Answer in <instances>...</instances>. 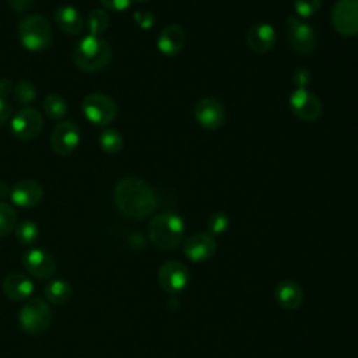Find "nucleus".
<instances>
[{
    "label": "nucleus",
    "mask_w": 358,
    "mask_h": 358,
    "mask_svg": "<svg viewBox=\"0 0 358 358\" xmlns=\"http://www.w3.org/2000/svg\"><path fill=\"white\" fill-rule=\"evenodd\" d=\"M185 234L182 218L175 213H159L148 224V238L159 249H176Z\"/></svg>",
    "instance_id": "2"
},
{
    "label": "nucleus",
    "mask_w": 358,
    "mask_h": 358,
    "mask_svg": "<svg viewBox=\"0 0 358 358\" xmlns=\"http://www.w3.org/2000/svg\"><path fill=\"white\" fill-rule=\"evenodd\" d=\"M81 109L84 116L96 126H108L115 120L117 113L115 101L101 92L88 94L81 102Z\"/></svg>",
    "instance_id": "6"
},
{
    "label": "nucleus",
    "mask_w": 358,
    "mask_h": 358,
    "mask_svg": "<svg viewBox=\"0 0 358 358\" xmlns=\"http://www.w3.org/2000/svg\"><path fill=\"white\" fill-rule=\"evenodd\" d=\"M287 34L291 49L298 55H310L315 50L316 34L313 28L299 17L291 15L287 20Z\"/></svg>",
    "instance_id": "7"
},
{
    "label": "nucleus",
    "mask_w": 358,
    "mask_h": 358,
    "mask_svg": "<svg viewBox=\"0 0 358 358\" xmlns=\"http://www.w3.org/2000/svg\"><path fill=\"white\" fill-rule=\"evenodd\" d=\"M109 27V15L102 8H94L87 15V28L90 35L99 36Z\"/></svg>",
    "instance_id": "24"
},
{
    "label": "nucleus",
    "mask_w": 358,
    "mask_h": 358,
    "mask_svg": "<svg viewBox=\"0 0 358 358\" xmlns=\"http://www.w3.org/2000/svg\"><path fill=\"white\" fill-rule=\"evenodd\" d=\"M14 96L20 103H29L36 98V88L29 81H20L14 87Z\"/></svg>",
    "instance_id": "28"
},
{
    "label": "nucleus",
    "mask_w": 358,
    "mask_h": 358,
    "mask_svg": "<svg viewBox=\"0 0 358 358\" xmlns=\"http://www.w3.org/2000/svg\"><path fill=\"white\" fill-rule=\"evenodd\" d=\"M134 21L143 29H148L154 24V15L150 11H136L134 13Z\"/></svg>",
    "instance_id": "31"
},
{
    "label": "nucleus",
    "mask_w": 358,
    "mask_h": 358,
    "mask_svg": "<svg viewBox=\"0 0 358 358\" xmlns=\"http://www.w3.org/2000/svg\"><path fill=\"white\" fill-rule=\"evenodd\" d=\"M43 109L49 119L60 120L67 113V103L66 101L57 94H49L43 99Z\"/></svg>",
    "instance_id": "23"
},
{
    "label": "nucleus",
    "mask_w": 358,
    "mask_h": 358,
    "mask_svg": "<svg viewBox=\"0 0 358 358\" xmlns=\"http://www.w3.org/2000/svg\"><path fill=\"white\" fill-rule=\"evenodd\" d=\"M52 322V310L41 298H32L18 312V324L28 334L43 333Z\"/></svg>",
    "instance_id": "5"
},
{
    "label": "nucleus",
    "mask_w": 358,
    "mask_h": 358,
    "mask_svg": "<svg viewBox=\"0 0 358 358\" xmlns=\"http://www.w3.org/2000/svg\"><path fill=\"white\" fill-rule=\"evenodd\" d=\"M322 0H295L294 7L299 17L308 18L312 17L320 8Z\"/></svg>",
    "instance_id": "30"
},
{
    "label": "nucleus",
    "mask_w": 358,
    "mask_h": 358,
    "mask_svg": "<svg viewBox=\"0 0 358 358\" xmlns=\"http://www.w3.org/2000/svg\"><path fill=\"white\" fill-rule=\"evenodd\" d=\"M14 90L13 87V81L8 78H1L0 80V98H6L7 95H10V92Z\"/></svg>",
    "instance_id": "36"
},
{
    "label": "nucleus",
    "mask_w": 358,
    "mask_h": 358,
    "mask_svg": "<svg viewBox=\"0 0 358 358\" xmlns=\"http://www.w3.org/2000/svg\"><path fill=\"white\" fill-rule=\"evenodd\" d=\"M275 31L270 24H256L250 27L246 35L248 46L257 53L268 52L275 43Z\"/></svg>",
    "instance_id": "19"
},
{
    "label": "nucleus",
    "mask_w": 358,
    "mask_h": 358,
    "mask_svg": "<svg viewBox=\"0 0 358 358\" xmlns=\"http://www.w3.org/2000/svg\"><path fill=\"white\" fill-rule=\"evenodd\" d=\"M134 0H101L102 6L109 8V10H113V11H122V10H126L131 6Z\"/></svg>",
    "instance_id": "32"
},
{
    "label": "nucleus",
    "mask_w": 358,
    "mask_h": 358,
    "mask_svg": "<svg viewBox=\"0 0 358 358\" xmlns=\"http://www.w3.org/2000/svg\"><path fill=\"white\" fill-rule=\"evenodd\" d=\"M43 126V117L35 108L24 106L11 117V133L18 140L35 138Z\"/></svg>",
    "instance_id": "8"
},
{
    "label": "nucleus",
    "mask_w": 358,
    "mask_h": 358,
    "mask_svg": "<svg viewBox=\"0 0 358 358\" xmlns=\"http://www.w3.org/2000/svg\"><path fill=\"white\" fill-rule=\"evenodd\" d=\"M35 0H7L8 7L15 13H24L34 6Z\"/></svg>",
    "instance_id": "34"
},
{
    "label": "nucleus",
    "mask_w": 358,
    "mask_h": 358,
    "mask_svg": "<svg viewBox=\"0 0 358 358\" xmlns=\"http://www.w3.org/2000/svg\"><path fill=\"white\" fill-rule=\"evenodd\" d=\"M115 204L119 211L134 220L148 217L157 207V197L151 186L138 178L119 180L113 190Z\"/></svg>",
    "instance_id": "1"
},
{
    "label": "nucleus",
    "mask_w": 358,
    "mask_h": 358,
    "mask_svg": "<svg viewBox=\"0 0 358 358\" xmlns=\"http://www.w3.org/2000/svg\"><path fill=\"white\" fill-rule=\"evenodd\" d=\"M228 217L218 211V213H214L208 221H207V228H208V234L210 235H220L222 234L227 228H228Z\"/></svg>",
    "instance_id": "29"
},
{
    "label": "nucleus",
    "mask_w": 358,
    "mask_h": 358,
    "mask_svg": "<svg viewBox=\"0 0 358 358\" xmlns=\"http://www.w3.org/2000/svg\"><path fill=\"white\" fill-rule=\"evenodd\" d=\"M189 280V273L186 267L178 260H168L161 264L158 270V281L164 291L179 292L182 291Z\"/></svg>",
    "instance_id": "13"
},
{
    "label": "nucleus",
    "mask_w": 358,
    "mask_h": 358,
    "mask_svg": "<svg viewBox=\"0 0 358 358\" xmlns=\"http://www.w3.org/2000/svg\"><path fill=\"white\" fill-rule=\"evenodd\" d=\"M99 145L106 154H116L123 147V137L115 129H103L99 134Z\"/></svg>",
    "instance_id": "25"
},
{
    "label": "nucleus",
    "mask_w": 358,
    "mask_h": 358,
    "mask_svg": "<svg viewBox=\"0 0 358 358\" xmlns=\"http://www.w3.org/2000/svg\"><path fill=\"white\" fill-rule=\"evenodd\" d=\"M194 117L201 127L215 130L220 129L225 122V109L218 99L204 96L196 103Z\"/></svg>",
    "instance_id": "11"
},
{
    "label": "nucleus",
    "mask_w": 358,
    "mask_h": 358,
    "mask_svg": "<svg viewBox=\"0 0 358 358\" xmlns=\"http://www.w3.org/2000/svg\"><path fill=\"white\" fill-rule=\"evenodd\" d=\"M185 39H186V35H185L183 28L178 24H172V25H168L159 34L157 46L161 53H164L166 56H173V55L179 53L182 50V48L185 46Z\"/></svg>",
    "instance_id": "20"
},
{
    "label": "nucleus",
    "mask_w": 358,
    "mask_h": 358,
    "mask_svg": "<svg viewBox=\"0 0 358 358\" xmlns=\"http://www.w3.org/2000/svg\"><path fill=\"white\" fill-rule=\"evenodd\" d=\"M217 250V242L213 235L207 232H199L186 239L183 252L192 262H206L214 256Z\"/></svg>",
    "instance_id": "15"
},
{
    "label": "nucleus",
    "mask_w": 358,
    "mask_h": 358,
    "mask_svg": "<svg viewBox=\"0 0 358 358\" xmlns=\"http://www.w3.org/2000/svg\"><path fill=\"white\" fill-rule=\"evenodd\" d=\"M1 288L7 298L13 301H24L32 295L35 285L31 278L22 273H11L4 277Z\"/></svg>",
    "instance_id": "18"
},
{
    "label": "nucleus",
    "mask_w": 358,
    "mask_h": 358,
    "mask_svg": "<svg viewBox=\"0 0 358 358\" xmlns=\"http://www.w3.org/2000/svg\"><path fill=\"white\" fill-rule=\"evenodd\" d=\"M18 39L31 52L46 49L53 39L50 22L41 14H29L18 22Z\"/></svg>",
    "instance_id": "4"
},
{
    "label": "nucleus",
    "mask_w": 358,
    "mask_h": 358,
    "mask_svg": "<svg viewBox=\"0 0 358 358\" xmlns=\"http://www.w3.org/2000/svg\"><path fill=\"white\" fill-rule=\"evenodd\" d=\"M38 235H39L38 225L29 220L20 222L15 228V236L18 242L22 245H32L38 239Z\"/></svg>",
    "instance_id": "27"
},
{
    "label": "nucleus",
    "mask_w": 358,
    "mask_h": 358,
    "mask_svg": "<svg viewBox=\"0 0 358 358\" xmlns=\"http://www.w3.org/2000/svg\"><path fill=\"white\" fill-rule=\"evenodd\" d=\"M80 144V130L74 122L64 120L59 123L50 136L52 150L62 157L70 155Z\"/></svg>",
    "instance_id": "10"
},
{
    "label": "nucleus",
    "mask_w": 358,
    "mask_h": 358,
    "mask_svg": "<svg viewBox=\"0 0 358 358\" xmlns=\"http://www.w3.org/2000/svg\"><path fill=\"white\" fill-rule=\"evenodd\" d=\"M17 225V213L8 203H0V236L8 235Z\"/></svg>",
    "instance_id": "26"
},
{
    "label": "nucleus",
    "mask_w": 358,
    "mask_h": 358,
    "mask_svg": "<svg viewBox=\"0 0 358 358\" xmlns=\"http://www.w3.org/2000/svg\"><path fill=\"white\" fill-rule=\"evenodd\" d=\"M53 18L60 31L69 35H77L84 28V20L73 6H60L55 10Z\"/></svg>",
    "instance_id": "21"
},
{
    "label": "nucleus",
    "mask_w": 358,
    "mask_h": 358,
    "mask_svg": "<svg viewBox=\"0 0 358 358\" xmlns=\"http://www.w3.org/2000/svg\"><path fill=\"white\" fill-rule=\"evenodd\" d=\"M43 294H45V298L48 299V302H50L53 305H63V303L69 302V299L71 296V287L63 278H55V280H50L45 285Z\"/></svg>",
    "instance_id": "22"
},
{
    "label": "nucleus",
    "mask_w": 358,
    "mask_h": 358,
    "mask_svg": "<svg viewBox=\"0 0 358 358\" xmlns=\"http://www.w3.org/2000/svg\"><path fill=\"white\" fill-rule=\"evenodd\" d=\"M43 189L35 180H20L10 190L11 201L22 208H31L42 201Z\"/></svg>",
    "instance_id": "16"
},
{
    "label": "nucleus",
    "mask_w": 358,
    "mask_h": 358,
    "mask_svg": "<svg viewBox=\"0 0 358 358\" xmlns=\"http://www.w3.org/2000/svg\"><path fill=\"white\" fill-rule=\"evenodd\" d=\"M74 63L83 71H96L103 69L110 57L112 49L101 36L87 35L74 48Z\"/></svg>",
    "instance_id": "3"
},
{
    "label": "nucleus",
    "mask_w": 358,
    "mask_h": 358,
    "mask_svg": "<svg viewBox=\"0 0 358 358\" xmlns=\"http://www.w3.org/2000/svg\"><path fill=\"white\" fill-rule=\"evenodd\" d=\"M294 80H295V84L298 85V88H305L309 81H310V73L308 69H296L295 73H294Z\"/></svg>",
    "instance_id": "33"
},
{
    "label": "nucleus",
    "mask_w": 358,
    "mask_h": 358,
    "mask_svg": "<svg viewBox=\"0 0 358 358\" xmlns=\"http://www.w3.org/2000/svg\"><path fill=\"white\" fill-rule=\"evenodd\" d=\"M274 298L281 308L295 310L303 302V291L294 280H281L274 288Z\"/></svg>",
    "instance_id": "17"
},
{
    "label": "nucleus",
    "mask_w": 358,
    "mask_h": 358,
    "mask_svg": "<svg viewBox=\"0 0 358 358\" xmlns=\"http://www.w3.org/2000/svg\"><path fill=\"white\" fill-rule=\"evenodd\" d=\"M289 106L299 119L306 122L316 120L322 113V103L319 98L306 88H296L291 94Z\"/></svg>",
    "instance_id": "12"
},
{
    "label": "nucleus",
    "mask_w": 358,
    "mask_h": 358,
    "mask_svg": "<svg viewBox=\"0 0 358 358\" xmlns=\"http://www.w3.org/2000/svg\"><path fill=\"white\" fill-rule=\"evenodd\" d=\"M136 1H138V3H145V1H148V0H136Z\"/></svg>",
    "instance_id": "38"
},
{
    "label": "nucleus",
    "mask_w": 358,
    "mask_h": 358,
    "mask_svg": "<svg viewBox=\"0 0 358 358\" xmlns=\"http://www.w3.org/2000/svg\"><path fill=\"white\" fill-rule=\"evenodd\" d=\"M11 113V108L8 105V102L4 98H0V126H3Z\"/></svg>",
    "instance_id": "35"
},
{
    "label": "nucleus",
    "mask_w": 358,
    "mask_h": 358,
    "mask_svg": "<svg viewBox=\"0 0 358 358\" xmlns=\"http://www.w3.org/2000/svg\"><path fill=\"white\" fill-rule=\"evenodd\" d=\"M331 22L334 29L344 35L358 34V0H337L331 10Z\"/></svg>",
    "instance_id": "9"
},
{
    "label": "nucleus",
    "mask_w": 358,
    "mask_h": 358,
    "mask_svg": "<svg viewBox=\"0 0 358 358\" xmlns=\"http://www.w3.org/2000/svg\"><path fill=\"white\" fill-rule=\"evenodd\" d=\"M22 264L29 274L39 280L50 278L56 270L53 256L42 249H29L22 255Z\"/></svg>",
    "instance_id": "14"
},
{
    "label": "nucleus",
    "mask_w": 358,
    "mask_h": 358,
    "mask_svg": "<svg viewBox=\"0 0 358 358\" xmlns=\"http://www.w3.org/2000/svg\"><path fill=\"white\" fill-rule=\"evenodd\" d=\"M10 190L11 189L8 187V185L6 182L0 180V199H4L7 196H10Z\"/></svg>",
    "instance_id": "37"
}]
</instances>
